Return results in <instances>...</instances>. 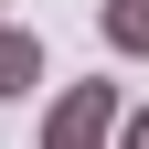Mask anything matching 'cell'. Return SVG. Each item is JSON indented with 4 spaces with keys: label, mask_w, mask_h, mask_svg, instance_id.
Instances as JSON below:
<instances>
[{
    "label": "cell",
    "mask_w": 149,
    "mask_h": 149,
    "mask_svg": "<svg viewBox=\"0 0 149 149\" xmlns=\"http://www.w3.org/2000/svg\"><path fill=\"white\" fill-rule=\"evenodd\" d=\"M96 22H107V43H117V53H149V0H107Z\"/></svg>",
    "instance_id": "obj_3"
},
{
    "label": "cell",
    "mask_w": 149,
    "mask_h": 149,
    "mask_svg": "<svg viewBox=\"0 0 149 149\" xmlns=\"http://www.w3.org/2000/svg\"><path fill=\"white\" fill-rule=\"evenodd\" d=\"M32 85H43V43L22 22H0V96H32Z\"/></svg>",
    "instance_id": "obj_2"
},
{
    "label": "cell",
    "mask_w": 149,
    "mask_h": 149,
    "mask_svg": "<svg viewBox=\"0 0 149 149\" xmlns=\"http://www.w3.org/2000/svg\"><path fill=\"white\" fill-rule=\"evenodd\" d=\"M117 117H128L117 85L107 74H74L64 96H53V117H43V149H117Z\"/></svg>",
    "instance_id": "obj_1"
},
{
    "label": "cell",
    "mask_w": 149,
    "mask_h": 149,
    "mask_svg": "<svg viewBox=\"0 0 149 149\" xmlns=\"http://www.w3.org/2000/svg\"><path fill=\"white\" fill-rule=\"evenodd\" d=\"M117 149H149V107H128V117H117Z\"/></svg>",
    "instance_id": "obj_4"
}]
</instances>
